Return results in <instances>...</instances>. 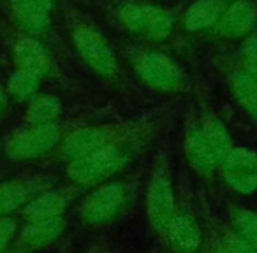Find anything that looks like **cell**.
<instances>
[{
    "label": "cell",
    "instance_id": "3",
    "mask_svg": "<svg viewBox=\"0 0 257 253\" xmlns=\"http://www.w3.org/2000/svg\"><path fill=\"white\" fill-rule=\"evenodd\" d=\"M145 130H148V125L136 123V121L134 123L133 121H114V123L86 125V127H79V129L64 134L57 150L60 158H64L69 164L104 146L138 136Z\"/></svg>",
    "mask_w": 257,
    "mask_h": 253
},
{
    "label": "cell",
    "instance_id": "24",
    "mask_svg": "<svg viewBox=\"0 0 257 253\" xmlns=\"http://www.w3.org/2000/svg\"><path fill=\"white\" fill-rule=\"evenodd\" d=\"M16 220L13 216H0V253H6L16 235Z\"/></svg>",
    "mask_w": 257,
    "mask_h": 253
},
{
    "label": "cell",
    "instance_id": "22",
    "mask_svg": "<svg viewBox=\"0 0 257 253\" xmlns=\"http://www.w3.org/2000/svg\"><path fill=\"white\" fill-rule=\"evenodd\" d=\"M43 78L34 72L16 69L8 81V90L16 100H30L34 95L39 93V86Z\"/></svg>",
    "mask_w": 257,
    "mask_h": 253
},
{
    "label": "cell",
    "instance_id": "26",
    "mask_svg": "<svg viewBox=\"0 0 257 253\" xmlns=\"http://www.w3.org/2000/svg\"><path fill=\"white\" fill-rule=\"evenodd\" d=\"M204 253H229V249L225 248L222 237H217L208 244V248H204Z\"/></svg>",
    "mask_w": 257,
    "mask_h": 253
},
{
    "label": "cell",
    "instance_id": "9",
    "mask_svg": "<svg viewBox=\"0 0 257 253\" xmlns=\"http://www.w3.org/2000/svg\"><path fill=\"white\" fill-rule=\"evenodd\" d=\"M72 44L85 65L102 79H113L118 74V62L113 48L102 34L90 25H76L72 29Z\"/></svg>",
    "mask_w": 257,
    "mask_h": 253
},
{
    "label": "cell",
    "instance_id": "6",
    "mask_svg": "<svg viewBox=\"0 0 257 253\" xmlns=\"http://www.w3.org/2000/svg\"><path fill=\"white\" fill-rule=\"evenodd\" d=\"M116 20L128 34L150 43H162L175 29V16L168 9L143 2H125L116 8Z\"/></svg>",
    "mask_w": 257,
    "mask_h": 253
},
{
    "label": "cell",
    "instance_id": "27",
    "mask_svg": "<svg viewBox=\"0 0 257 253\" xmlns=\"http://www.w3.org/2000/svg\"><path fill=\"white\" fill-rule=\"evenodd\" d=\"M4 104H6V95H4V92H2V88H0V113L4 109Z\"/></svg>",
    "mask_w": 257,
    "mask_h": 253
},
{
    "label": "cell",
    "instance_id": "16",
    "mask_svg": "<svg viewBox=\"0 0 257 253\" xmlns=\"http://www.w3.org/2000/svg\"><path fill=\"white\" fill-rule=\"evenodd\" d=\"M13 55H15L16 69L34 72V74L41 76V78H46V76L53 74L55 71L53 60H51L46 48L36 37L20 36L15 44Z\"/></svg>",
    "mask_w": 257,
    "mask_h": 253
},
{
    "label": "cell",
    "instance_id": "10",
    "mask_svg": "<svg viewBox=\"0 0 257 253\" xmlns=\"http://www.w3.org/2000/svg\"><path fill=\"white\" fill-rule=\"evenodd\" d=\"M218 172L232 192L239 195L257 193V151L234 146L220 164Z\"/></svg>",
    "mask_w": 257,
    "mask_h": 253
},
{
    "label": "cell",
    "instance_id": "20",
    "mask_svg": "<svg viewBox=\"0 0 257 253\" xmlns=\"http://www.w3.org/2000/svg\"><path fill=\"white\" fill-rule=\"evenodd\" d=\"M62 114V104L58 97L50 93H37L29 100L25 120L29 125H48L57 123Z\"/></svg>",
    "mask_w": 257,
    "mask_h": 253
},
{
    "label": "cell",
    "instance_id": "21",
    "mask_svg": "<svg viewBox=\"0 0 257 253\" xmlns=\"http://www.w3.org/2000/svg\"><path fill=\"white\" fill-rule=\"evenodd\" d=\"M229 232L234 237L241 239L246 244H252L257 248V214L252 209L236 207L232 209L229 218Z\"/></svg>",
    "mask_w": 257,
    "mask_h": 253
},
{
    "label": "cell",
    "instance_id": "12",
    "mask_svg": "<svg viewBox=\"0 0 257 253\" xmlns=\"http://www.w3.org/2000/svg\"><path fill=\"white\" fill-rule=\"evenodd\" d=\"M255 25L257 11L252 2H248V0H232L231 4L225 6V9L222 11L213 32L222 39L243 41L246 36L253 32Z\"/></svg>",
    "mask_w": 257,
    "mask_h": 253
},
{
    "label": "cell",
    "instance_id": "18",
    "mask_svg": "<svg viewBox=\"0 0 257 253\" xmlns=\"http://www.w3.org/2000/svg\"><path fill=\"white\" fill-rule=\"evenodd\" d=\"M227 86L236 104L250 118L257 120V79L236 65L227 72Z\"/></svg>",
    "mask_w": 257,
    "mask_h": 253
},
{
    "label": "cell",
    "instance_id": "25",
    "mask_svg": "<svg viewBox=\"0 0 257 253\" xmlns=\"http://www.w3.org/2000/svg\"><path fill=\"white\" fill-rule=\"evenodd\" d=\"M222 241H224L225 248L229 249V253H257V248L252 244H246L241 239L234 237L229 230H225L224 234L220 235Z\"/></svg>",
    "mask_w": 257,
    "mask_h": 253
},
{
    "label": "cell",
    "instance_id": "17",
    "mask_svg": "<svg viewBox=\"0 0 257 253\" xmlns=\"http://www.w3.org/2000/svg\"><path fill=\"white\" fill-rule=\"evenodd\" d=\"M11 13L13 20L25 36H39L50 27L51 9L41 4L39 0H11Z\"/></svg>",
    "mask_w": 257,
    "mask_h": 253
},
{
    "label": "cell",
    "instance_id": "28",
    "mask_svg": "<svg viewBox=\"0 0 257 253\" xmlns=\"http://www.w3.org/2000/svg\"><path fill=\"white\" fill-rule=\"evenodd\" d=\"M39 2L46 6V8H50V9L53 8V4H55V0H39Z\"/></svg>",
    "mask_w": 257,
    "mask_h": 253
},
{
    "label": "cell",
    "instance_id": "2",
    "mask_svg": "<svg viewBox=\"0 0 257 253\" xmlns=\"http://www.w3.org/2000/svg\"><path fill=\"white\" fill-rule=\"evenodd\" d=\"M148 139V130L128 137V139L118 141L109 146H104L93 153L78 158L67 164V178L76 188H93L114 179L125 167H127L138 153L141 151L143 144Z\"/></svg>",
    "mask_w": 257,
    "mask_h": 253
},
{
    "label": "cell",
    "instance_id": "14",
    "mask_svg": "<svg viewBox=\"0 0 257 253\" xmlns=\"http://www.w3.org/2000/svg\"><path fill=\"white\" fill-rule=\"evenodd\" d=\"M65 218H51V220L27 221L25 228L18 237V249L25 253H34L55 244L65 234Z\"/></svg>",
    "mask_w": 257,
    "mask_h": 253
},
{
    "label": "cell",
    "instance_id": "8",
    "mask_svg": "<svg viewBox=\"0 0 257 253\" xmlns=\"http://www.w3.org/2000/svg\"><path fill=\"white\" fill-rule=\"evenodd\" d=\"M64 137L58 123L29 125L15 132L4 146V153L11 162H29L57 150Z\"/></svg>",
    "mask_w": 257,
    "mask_h": 253
},
{
    "label": "cell",
    "instance_id": "7",
    "mask_svg": "<svg viewBox=\"0 0 257 253\" xmlns=\"http://www.w3.org/2000/svg\"><path fill=\"white\" fill-rule=\"evenodd\" d=\"M134 74L159 93H178L183 88V72L175 58L162 51H140L131 58Z\"/></svg>",
    "mask_w": 257,
    "mask_h": 253
},
{
    "label": "cell",
    "instance_id": "31",
    "mask_svg": "<svg viewBox=\"0 0 257 253\" xmlns=\"http://www.w3.org/2000/svg\"><path fill=\"white\" fill-rule=\"evenodd\" d=\"M255 214H257V211H255Z\"/></svg>",
    "mask_w": 257,
    "mask_h": 253
},
{
    "label": "cell",
    "instance_id": "32",
    "mask_svg": "<svg viewBox=\"0 0 257 253\" xmlns=\"http://www.w3.org/2000/svg\"><path fill=\"white\" fill-rule=\"evenodd\" d=\"M231 2H232V0H231Z\"/></svg>",
    "mask_w": 257,
    "mask_h": 253
},
{
    "label": "cell",
    "instance_id": "11",
    "mask_svg": "<svg viewBox=\"0 0 257 253\" xmlns=\"http://www.w3.org/2000/svg\"><path fill=\"white\" fill-rule=\"evenodd\" d=\"M203 230L194 211L187 204H178L162 241L171 253H201L204 249Z\"/></svg>",
    "mask_w": 257,
    "mask_h": 253
},
{
    "label": "cell",
    "instance_id": "1",
    "mask_svg": "<svg viewBox=\"0 0 257 253\" xmlns=\"http://www.w3.org/2000/svg\"><path fill=\"white\" fill-rule=\"evenodd\" d=\"M232 148L231 132L215 113L201 111L189 120L183 134V155L199 178L211 181Z\"/></svg>",
    "mask_w": 257,
    "mask_h": 253
},
{
    "label": "cell",
    "instance_id": "29",
    "mask_svg": "<svg viewBox=\"0 0 257 253\" xmlns=\"http://www.w3.org/2000/svg\"><path fill=\"white\" fill-rule=\"evenodd\" d=\"M16 253H25V251H16Z\"/></svg>",
    "mask_w": 257,
    "mask_h": 253
},
{
    "label": "cell",
    "instance_id": "30",
    "mask_svg": "<svg viewBox=\"0 0 257 253\" xmlns=\"http://www.w3.org/2000/svg\"><path fill=\"white\" fill-rule=\"evenodd\" d=\"M201 253H204V249H203V251H201Z\"/></svg>",
    "mask_w": 257,
    "mask_h": 253
},
{
    "label": "cell",
    "instance_id": "5",
    "mask_svg": "<svg viewBox=\"0 0 257 253\" xmlns=\"http://www.w3.org/2000/svg\"><path fill=\"white\" fill-rule=\"evenodd\" d=\"M131 200L127 183L111 179L90 188L79 204V218L88 227H104L125 213Z\"/></svg>",
    "mask_w": 257,
    "mask_h": 253
},
{
    "label": "cell",
    "instance_id": "4",
    "mask_svg": "<svg viewBox=\"0 0 257 253\" xmlns=\"http://www.w3.org/2000/svg\"><path fill=\"white\" fill-rule=\"evenodd\" d=\"M178 207L173 174L168 162L162 158L155 164L148 179L147 199H145V214L150 230L157 239H164V234L171 223Z\"/></svg>",
    "mask_w": 257,
    "mask_h": 253
},
{
    "label": "cell",
    "instance_id": "15",
    "mask_svg": "<svg viewBox=\"0 0 257 253\" xmlns=\"http://www.w3.org/2000/svg\"><path fill=\"white\" fill-rule=\"evenodd\" d=\"M46 188L41 178H18L0 183V216L23 209L34 197Z\"/></svg>",
    "mask_w": 257,
    "mask_h": 253
},
{
    "label": "cell",
    "instance_id": "13",
    "mask_svg": "<svg viewBox=\"0 0 257 253\" xmlns=\"http://www.w3.org/2000/svg\"><path fill=\"white\" fill-rule=\"evenodd\" d=\"M76 190L78 188L72 185L64 188H44L22 209L23 218L27 221L62 218L71 206Z\"/></svg>",
    "mask_w": 257,
    "mask_h": 253
},
{
    "label": "cell",
    "instance_id": "23",
    "mask_svg": "<svg viewBox=\"0 0 257 253\" xmlns=\"http://www.w3.org/2000/svg\"><path fill=\"white\" fill-rule=\"evenodd\" d=\"M238 65L257 79V32H252L241 41Z\"/></svg>",
    "mask_w": 257,
    "mask_h": 253
},
{
    "label": "cell",
    "instance_id": "19",
    "mask_svg": "<svg viewBox=\"0 0 257 253\" xmlns=\"http://www.w3.org/2000/svg\"><path fill=\"white\" fill-rule=\"evenodd\" d=\"M224 9L225 0H196L183 16L185 30L192 34L213 30Z\"/></svg>",
    "mask_w": 257,
    "mask_h": 253
}]
</instances>
